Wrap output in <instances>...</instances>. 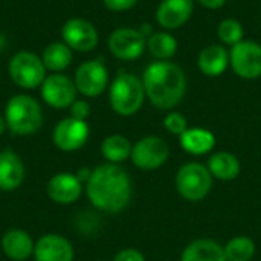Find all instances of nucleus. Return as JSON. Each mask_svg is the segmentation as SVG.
<instances>
[{
    "instance_id": "obj_20",
    "label": "nucleus",
    "mask_w": 261,
    "mask_h": 261,
    "mask_svg": "<svg viewBox=\"0 0 261 261\" xmlns=\"http://www.w3.org/2000/svg\"><path fill=\"white\" fill-rule=\"evenodd\" d=\"M2 248L8 258L14 261H23L34 254V242L31 236L21 229L8 231L2 239Z\"/></svg>"
},
{
    "instance_id": "obj_27",
    "label": "nucleus",
    "mask_w": 261,
    "mask_h": 261,
    "mask_svg": "<svg viewBox=\"0 0 261 261\" xmlns=\"http://www.w3.org/2000/svg\"><path fill=\"white\" fill-rule=\"evenodd\" d=\"M217 35L219 40L226 44V46H234L237 43H240L243 40L245 35V29L242 26V23L236 18H225L219 23L217 26Z\"/></svg>"
},
{
    "instance_id": "obj_13",
    "label": "nucleus",
    "mask_w": 261,
    "mask_h": 261,
    "mask_svg": "<svg viewBox=\"0 0 261 261\" xmlns=\"http://www.w3.org/2000/svg\"><path fill=\"white\" fill-rule=\"evenodd\" d=\"M52 139L57 148L63 151L80 150L89 139V125L86 121L75 118L61 119L52 133Z\"/></svg>"
},
{
    "instance_id": "obj_12",
    "label": "nucleus",
    "mask_w": 261,
    "mask_h": 261,
    "mask_svg": "<svg viewBox=\"0 0 261 261\" xmlns=\"http://www.w3.org/2000/svg\"><path fill=\"white\" fill-rule=\"evenodd\" d=\"M63 41L76 52H90L98 44L96 28L84 18H70L61 28Z\"/></svg>"
},
{
    "instance_id": "obj_29",
    "label": "nucleus",
    "mask_w": 261,
    "mask_h": 261,
    "mask_svg": "<svg viewBox=\"0 0 261 261\" xmlns=\"http://www.w3.org/2000/svg\"><path fill=\"white\" fill-rule=\"evenodd\" d=\"M70 115L75 119L86 121V118L90 115V106H89V102H86L83 99H78V101L75 99V102L70 106Z\"/></svg>"
},
{
    "instance_id": "obj_17",
    "label": "nucleus",
    "mask_w": 261,
    "mask_h": 261,
    "mask_svg": "<svg viewBox=\"0 0 261 261\" xmlns=\"http://www.w3.org/2000/svg\"><path fill=\"white\" fill-rule=\"evenodd\" d=\"M229 66V52L223 44H208L197 57L199 70L211 78L220 76Z\"/></svg>"
},
{
    "instance_id": "obj_18",
    "label": "nucleus",
    "mask_w": 261,
    "mask_h": 261,
    "mask_svg": "<svg viewBox=\"0 0 261 261\" xmlns=\"http://www.w3.org/2000/svg\"><path fill=\"white\" fill-rule=\"evenodd\" d=\"M24 177V168L20 158L11 151H0V190L14 191L20 187Z\"/></svg>"
},
{
    "instance_id": "obj_10",
    "label": "nucleus",
    "mask_w": 261,
    "mask_h": 261,
    "mask_svg": "<svg viewBox=\"0 0 261 261\" xmlns=\"http://www.w3.org/2000/svg\"><path fill=\"white\" fill-rule=\"evenodd\" d=\"M147 49V38L133 28H118L109 37V50L122 61L139 58Z\"/></svg>"
},
{
    "instance_id": "obj_21",
    "label": "nucleus",
    "mask_w": 261,
    "mask_h": 261,
    "mask_svg": "<svg viewBox=\"0 0 261 261\" xmlns=\"http://www.w3.org/2000/svg\"><path fill=\"white\" fill-rule=\"evenodd\" d=\"M180 138V147L194 156H202L210 153L216 145V136L213 132L202 128V127H193L179 136Z\"/></svg>"
},
{
    "instance_id": "obj_31",
    "label": "nucleus",
    "mask_w": 261,
    "mask_h": 261,
    "mask_svg": "<svg viewBox=\"0 0 261 261\" xmlns=\"http://www.w3.org/2000/svg\"><path fill=\"white\" fill-rule=\"evenodd\" d=\"M113 261H145V257L142 252H139L138 249L135 248H127V249H122L116 254L115 260Z\"/></svg>"
},
{
    "instance_id": "obj_4",
    "label": "nucleus",
    "mask_w": 261,
    "mask_h": 261,
    "mask_svg": "<svg viewBox=\"0 0 261 261\" xmlns=\"http://www.w3.org/2000/svg\"><path fill=\"white\" fill-rule=\"evenodd\" d=\"M6 127L18 136L35 133L43 122V112L37 99L29 95L12 96L5 107Z\"/></svg>"
},
{
    "instance_id": "obj_8",
    "label": "nucleus",
    "mask_w": 261,
    "mask_h": 261,
    "mask_svg": "<svg viewBox=\"0 0 261 261\" xmlns=\"http://www.w3.org/2000/svg\"><path fill=\"white\" fill-rule=\"evenodd\" d=\"M170 156L168 144L154 135L144 136L132 148V161L141 170H158Z\"/></svg>"
},
{
    "instance_id": "obj_25",
    "label": "nucleus",
    "mask_w": 261,
    "mask_h": 261,
    "mask_svg": "<svg viewBox=\"0 0 261 261\" xmlns=\"http://www.w3.org/2000/svg\"><path fill=\"white\" fill-rule=\"evenodd\" d=\"M132 148L133 145L130 144V141L122 136V135H112L107 136L102 144H101V153L102 156L110 162V164H119L124 162L127 158H130L132 154Z\"/></svg>"
},
{
    "instance_id": "obj_3",
    "label": "nucleus",
    "mask_w": 261,
    "mask_h": 261,
    "mask_svg": "<svg viewBox=\"0 0 261 261\" xmlns=\"http://www.w3.org/2000/svg\"><path fill=\"white\" fill-rule=\"evenodd\" d=\"M145 89L142 80L128 72H119L110 84L109 99L115 113L132 116L138 113L145 101Z\"/></svg>"
},
{
    "instance_id": "obj_19",
    "label": "nucleus",
    "mask_w": 261,
    "mask_h": 261,
    "mask_svg": "<svg viewBox=\"0 0 261 261\" xmlns=\"http://www.w3.org/2000/svg\"><path fill=\"white\" fill-rule=\"evenodd\" d=\"M180 261H228L225 248L210 239L191 242L182 252Z\"/></svg>"
},
{
    "instance_id": "obj_16",
    "label": "nucleus",
    "mask_w": 261,
    "mask_h": 261,
    "mask_svg": "<svg viewBox=\"0 0 261 261\" xmlns=\"http://www.w3.org/2000/svg\"><path fill=\"white\" fill-rule=\"evenodd\" d=\"M83 187L75 174L60 173L50 177L47 182V196L61 205H69L78 200L81 196Z\"/></svg>"
},
{
    "instance_id": "obj_9",
    "label": "nucleus",
    "mask_w": 261,
    "mask_h": 261,
    "mask_svg": "<svg viewBox=\"0 0 261 261\" xmlns=\"http://www.w3.org/2000/svg\"><path fill=\"white\" fill-rule=\"evenodd\" d=\"M73 83L81 95L87 98H96L107 89L109 70L101 60L84 61L78 66Z\"/></svg>"
},
{
    "instance_id": "obj_2",
    "label": "nucleus",
    "mask_w": 261,
    "mask_h": 261,
    "mask_svg": "<svg viewBox=\"0 0 261 261\" xmlns=\"http://www.w3.org/2000/svg\"><path fill=\"white\" fill-rule=\"evenodd\" d=\"M145 96L159 110L174 109L185 96L187 75L173 61H153L142 73Z\"/></svg>"
},
{
    "instance_id": "obj_35",
    "label": "nucleus",
    "mask_w": 261,
    "mask_h": 261,
    "mask_svg": "<svg viewBox=\"0 0 261 261\" xmlns=\"http://www.w3.org/2000/svg\"><path fill=\"white\" fill-rule=\"evenodd\" d=\"M5 128H6V122H5V118H2L0 116V135L5 132Z\"/></svg>"
},
{
    "instance_id": "obj_5",
    "label": "nucleus",
    "mask_w": 261,
    "mask_h": 261,
    "mask_svg": "<svg viewBox=\"0 0 261 261\" xmlns=\"http://www.w3.org/2000/svg\"><path fill=\"white\" fill-rule=\"evenodd\" d=\"M213 174L199 162L182 165L176 174V190L188 202L203 200L213 188Z\"/></svg>"
},
{
    "instance_id": "obj_30",
    "label": "nucleus",
    "mask_w": 261,
    "mask_h": 261,
    "mask_svg": "<svg viewBox=\"0 0 261 261\" xmlns=\"http://www.w3.org/2000/svg\"><path fill=\"white\" fill-rule=\"evenodd\" d=\"M102 3L109 11L124 12V11L132 9L138 3V0H102Z\"/></svg>"
},
{
    "instance_id": "obj_15",
    "label": "nucleus",
    "mask_w": 261,
    "mask_h": 261,
    "mask_svg": "<svg viewBox=\"0 0 261 261\" xmlns=\"http://www.w3.org/2000/svg\"><path fill=\"white\" fill-rule=\"evenodd\" d=\"M35 261H72L73 248L61 236L46 234L38 239L34 248Z\"/></svg>"
},
{
    "instance_id": "obj_14",
    "label": "nucleus",
    "mask_w": 261,
    "mask_h": 261,
    "mask_svg": "<svg viewBox=\"0 0 261 261\" xmlns=\"http://www.w3.org/2000/svg\"><path fill=\"white\" fill-rule=\"evenodd\" d=\"M193 11V0H162L156 9V21L167 31L179 29L188 23Z\"/></svg>"
},
{
    "instance_id": "obj_34",
    "label": "nucleus",
    "mask_w": 261,
    "mask_h": 261,
    "mask_svg": "<svg viewBox=\"0 0 261 261\" xmlns=\"http://www.w3.org/2000/svg\"><path fill=\"white\" fill-rule=\"evenodd\" d=\"M75 176H76V177H78V180L83 184V182H87V180L90 179V176H92V171H90V170H87V168H86V170H80V171H78Z\"/></svg>"
},
{
    "instance_id": "obj_33",
    "label": "nucleus",
    "mask_w": 261,
    "mask_h": 261,
    "mask_svg": "<svg viewBox=\"0 0 261 261\" xmlns=\"http://www.w3.org/2000/svg\"><path fill=\"white\" fill-rule=\"evenodd\" d=\"M145 38H148L150 35H153V26L150 24V23H142L141 26H139V29H138Z\"/></svg>"
},
{
    "instance_id": "obj_23",
    "label": "nucleus",
    "mask_w": 261,
    "mask_h": 261,
    "mask_svg": "<svg viewBox=\"0 0 261 261\" xmlns=\"http://www.w3.org/2000/svg\"><path fill=\"white\" fill-rule=\"evenodd\" d=\"M147 49L156 61H170L177 52V40L167 31L153 32L147 38Z\"/></svg>"
},
{
    "instance_id": "obj_28",
    "label": "nucleus",
    "mask_w": 261,
    "mask_h": 261,
    "mask_svg": "<svg viewBox=\"0 0 261 261\" xmlns=\"http://www.w3.org/2000/svg\"><path fill=\"white\" fill-rule=\"evenodd\" d=\"M164 127L167 132H170L171 135L180 136L188 130V121L187 118L179 113V112H170L165 119H164Z\"/></svg>"
},
{
    "instance_id": "obj_24",
    "label": "nucleus",
    "mask_w": 261,
    "mask_h": 261,
    "mask_svg": "<svg viewBox=\"0 0 261 261\" xmlns=\"http://www.w3.org/2000/svg\"><path fill=\"white\" fill-rule=\"evenodd\" d=\"M41 61L47 70L61 72L67 69L72 63V49L64 41H55L44 47L41 54Z\"/></svg>"
},
{
    "instance_id": "obj_32",
    "label": "nucleus",
    "mask_w": 261,
    "mask_h": 261,
    "mask_svg": "<svg viewBox=\"0 0 261 261\" xmlns=\"http://www.w3.org/2000/svg\"><path fill=\"white\" fill-rule=\"evenodd\" d=\"M196 2L205 9H220L226 3V0H196Z\"/></svg>"
},
{
    "instance_id": "obj_22",
    "label": "nucleus",
    "mask_w": 261,
    "mask_h": 261,
    "mask_svg": "<svg viewBox=\"0 0 261 261\" xmlns=\"http://www.w3.org/2000/svg\"><path fill=\"white\" fill-rule=\"evenodd\" d=\"M208 170L213 177L229 182L240 174V161L231 151H217L208 159Z\"/></svg>"
},
{
    "instance_id": "obj_26",
    "label": "nucleus",
    "mask_w": 261,
    "mask_h": 261,
    "mask_svg": "<svg viewBox=\"0 0 261 261\" xmlns=\"http://www.w3.org/2000/svg\"><path fill=\"white\" fill-rule=\"evenodd\" d=\"M255 243L246 236H237L231 239L225 246L228 261H251L255 255Z\"/></svg>"
},
{
    "instance_id": "obj_7",
    "label": "nucleus",
    "mask_w": 261,
    "mask_h": 261,
    "mask_svg": "<svg viewBox=\"0 0 261 261\" xmlns=\"http://www.w3.org/2000/svg\"><path fill=\"white\" fill-rule=\"evenodd\" d=\"M229 66L243 80L261 76V44L254 40H242L229 50Z\"/></svg>"
},
{
    "instance_id": "obj_1",
    "label": "nucleus",
    "mask_w": 261,
    "mask_h": 261,
    "mask_svg": "<svg viewBox=\"0 0 261 261\" xmlns=\"http://www.w3.org/2000/svg\"><path fill=\"white\" fill-rule=\"evenodd\" d=\"M86 193L93 206L106 213L122 211L132 197V182L118 164H104L92 171Z\"/></svg>"
},
{
    "instance_id": "obj_11",
    "label": "nucleus",
    "mask_w": 261,
    "mask_h": 261,
    "mask_svg": "<svg viewBox=\"0 0 261 261\" xmlns=\"http://www.w3.org/2000/svg\"><path fill=\"white\" fill-rule=\"evenodd\" d=\"M76 92L75 83L63 73H52L41 84V98L54 109L70 107L75 102Z\"/></svg>"
},
{
    "instance_id": "obj_6",
    "label": "nucleus",
    "mask_w": 261,
    "mask_h": 261,
    "mask_svg": "<svg viewBox=\"0 0 261 261\" xmlns=\"http://www.w3.org/2000/svg\"><path fill=\"white\" fill-rule=\"evenodd\" d=\"M8 72L11 80L21 89H35L46 78V67L41 57L29 50H20L11 58Z\"/></svg>"
}]
</instances>
